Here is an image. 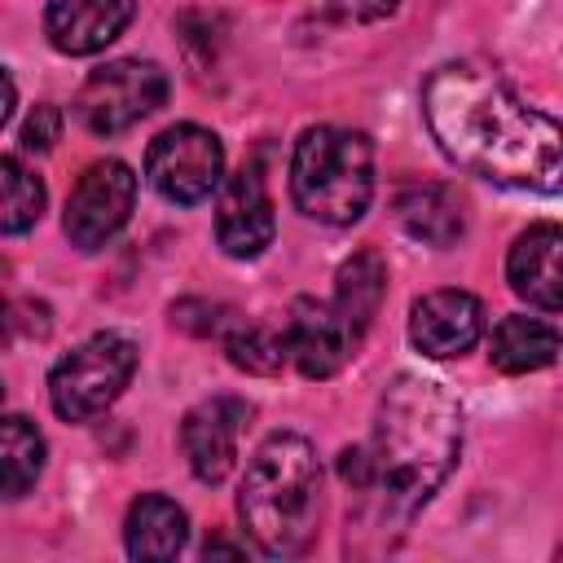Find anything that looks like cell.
<instances>
[{
    "mask_svg": "<svg viewBox=\"0 0 563 563\" xmlns=\"http://www.w3.org/2000/svg\"><path fill=\"white\" fill-rule=\"evenodd\" d=\"M422 119L449 163L528 194L563 189V128L497 70L444 62L422 84Z\"/></svg>",
    "mask_w": 563,
    "mask_h": 563,
    "instance_id": "obj_1",
    "label": "cell"
},
{
    "mask_svg": "<svg viewBox=\"0 0 563 563\" xmlns=\"http://www.w3.org/2000/svg\"><path fill=\"white\" fill-rule=\"evenodd\" d=\"M462 449L457 400L422 374H400L387 383L365 444L343 449L339 475L361 497V519L369 532H405V523L431 501L449 479Z\"/></svg>",
    "mask_w": 563,
    "mask_h": 563,
    "instance_id": "obj_2",
    "label": "cell"
},
{
    "mask_svg": "<svg viewBox=\"0 0 563 563\" xmlns=\"http://www.w3.org/2000/svg\"><path fill=\"white\" fill-rule=\"evenodd\" d=\"M238 515L268 559H290L312 545L321 515V462L303 435L273 431L255 449L238 488Z\"/></svg>",
    "mask_w": 563,
    "mask_h": 563,
    "instance_id": "obj_3",
    "label": "cell"
},
{
    "mask_svg": "<svg viewBox=\"0 0 563 563\" xmlns=\"http://www.w3.org/2000/svg\"><path fill=\"white\" fill-rule=\"evenodd\" d=\"M295 207L321 224H352L374 198V145L365 132L308 128L290 158Z\"/></svg>",
    "mask_w": 563,
    "mask_h": 563,
    "instance_id": "obj_4",
    "label": "cell"
},
{
    "mask_svg": "<svg viewBox=\"0 0 563 563\" xmlns=\"http://www.w3.org/2000/svg\"><path fill=\"white\" fill-rule=\"evenodd\" d=\"M136 374V343L119 330H101L66 352L48 374V400L57 418L88 422L106 413Z\"/></svg>",
    "mask_w": 563,
    "mask_h": 563,
    "instance_id": "obj_5",
    "label": "cell"
},
{
    "mask_svg": "<svg viewBox=\"0 0 563 563\" xmlns=\"http://www.w3.org/2000/svg\"><path fill=\"white\" fill-rule=\"evenodd\" d=\"M163 101H167L163 66L141 62V57H119V62L97 66L84 79V88L75 97V114L88 132L114 136V132H128L132 123H141L145 114H154Z\"/></svg>",
    "mask_w": 563,
    "mask_h": 563,
    "instance_id": "obj_6",
    "label": "cell"
},
{
    "mask_svg": "<svg viewBox=\"0 0 563 563\" xmlns=\"http://www.w3.org/2000/svg\"><path fill=\"white\" fill-rule=\"evenodd\" d=\"M145 176L167 202L194 207L224 185V145L198 123H176L150 141Z\"/></svg>",
    "mask_w": 563,
    "mask_h": 563,
    "instance_id": "obj_7",
    "label": "cell"
},
{
    "mask_svg": "<svg viewBox=\"0 0 563 563\" xmlns=\"http://www.w3.org/2000/svg\"><path fill=\"white\" fill-rule=\"evenodd\" d=\"M132 202H136V176H132V167L123 158H97L75 180V189L66 198L62 229H66V238L79 251H97V246H106L128 224Z\"/></svg>",
    "mask_w": 563,
    "mask_h": 563,
    "instance_id": "obj_8",
    "label": "cell"
},
{
    "mask_svg": "<svg viewBox=\"0 0 563 563\" xmlns=\"http://www.w3.org/2000/svg\"><path fill=\"white\" fill-rule=\"evenodd\" d=\"M479 334H484V303L471 290H431L409 308V343L431 361L471 352Z\"/></svg>",
    "mask_w": 563,
    "mask_h": 563,
    "instance_id": "obj_9",
    "label": "cell"
},
{
    "mask_svg": "<svg viewBox=\"0 0 563 563\" xmlns=\"http://www.w3.org/2000/svg\"><path fill=\"white\" fill-rule=\"evenodd\" d=\"M273 198L264 189V176L255 167H242L224 176L220 198H216V238L224 255L233 260H255L273 242Z\"/></svg>",
    "mask_w": 563,
    "mask_h": 563,
    "instance_id": "obj_10",
    "label": "cell"
},
{
    "mask_svg": "<svg viewBox=\"0 0 563 563\" xmlns=\"http://www.w3.org/2000/svg\"><path fill=\"white\" fill-rule=\"evenodd\" d=\"M246 405L233 400V396H211L202 405H194L180 422V444H185V457H189V471L202 479V484H220L229 471H233V457H238V435H242V422H246Z\"/></svg>",
    "mask_w": 563,
    "mask_h": 563,
    "instance_id": "obj_11",
    "label": "cell"
},
{
    "mask_svg": "<svg viewBox=\"0 0 563 563\" xmlns=\"http://www.w3.org/2000/svg\"><path fill=\"white\" fill-rule=\"evenodd\" d=\"M286 334H290V361L299 365L303 378H330V374H339L343 361L356 347V334L343 321V312L334 303H321V299H308V295L290 303Z\"/></svg>",
    "mask_w": 563,
    "mask_h": 563,
    "instance_id": "obj_12",
    "label": "cell"
},
{
    "mask_svg": "<svg viewBox=\"0 0 563 563\" xmlns=\"http://www.w3.org/2000/svg\"><path fill=\"white\" fill-rule=\"evenodd\" d=\"M506 282L523 303L563 312V224H528L506 255Z\"/></svg>",
    "mask_w": 563,
    "mask_h": 563,
    "instance_id": "obj_13",
    "label": "cell"
},
{
    "mask_svg": "<svg viewBox=\"0 0 563 563\" xmlns=\"http://www.w3.org/2000/svg\"><path fill=\"white\" fill-rule=\"evenodd\" d=\"M132 18H136V0H48L44 31L57 53L88 57L101 53L110 40H119Z\"/></svg>",
    "mask_w": 563,
    "mask_h": 563,
    "instance_id": "obj_14",
    "label": "cell"
},
{
    "mask_svg": "<svg viewBox=\"0 0 563 563\" xmlns=\"http://www.w3.org/2000/svg\"><path fill=\"white\" fill-rule=\"evenodd\" d=\"M189 537V519L185 510L163 497V493H141L128 510V523H123V541H128V554L141 559V563H163V559H176L180 545Z\"/></svg>",
    "mask_w": 563,
    "mask_h": 563,
    "instance_id": "obj_15",
    "label": "cell"
},
{
    "mask_svg": "<svg viewBox=\"0 0 563 563\" xmlns=\"http://www.w3.org/2000/svg\"><path fill=\"white\" fill-rule=\"evenodd\" d=\"M396 220L427 246H453L466 229L462 198L449 185H409V189H400Z\"/></svg>",
    "mask_w": 563,
    "mask_h": 563,
    "instance_id": "obj_16",
    "label": "cell"
},
{
    "mask_svg": "<svg viewBox=\"0 0 563 563\" xmlns=\"http://www.w3.org/2000/svg\"><path fill=\"white\" fill-rule=\"evenodd\" d=\"M559 352H563V334L550 321H537V317H501L497 330H493L488 361L501 374H532V369L554 365Z\"/></svg>",
    "mask_w": 563,
    "mask_h": 563,
    "instance_id": "obj_17",
    "label": "cell"
},
{
    "mask_svg": "<svg viewBox=\"0 0 563 563\" xmlns=\"http://www.w3.org/2000/svg\"><path fill=\"white\" fill-rule=\"evenodd\" d=\"M387 295V264L374 246L356 251L352 260L339 264V290H334V308L343 312V321L352 325V334L361 339L369 330V321L378 317Z\"/></svg>",
    "mask_w": 563,
    "mask_h": 563,
    "instance_id": "obj_18",
    "label": "cell"
},
{
    "mask_svg": "<svg viewBox=\"0 0 563 563\" xmlns=\"http://www.w3.org/2000/svg\"><path fill=\"white\" fill-rule=\"evenodd\" d=\"M224 352L246 374H277L290 361V334L286 325L268 321H233V330L224 334Z\"/></svg>",
    "mask_w": 563,
    "mask_h": 563,
    "instance_id": "obj_19",
    "label": "cell"
},
{
    "mask_svg": "<svg viewBox=\"0 0 563 563\" xmlns=\"http://www.w3.org/2000/svg\"><path fill=\"white\" fill-rule=\"evenodd\" d=\"M44 471V440L40 431L22 418L9 413L0 427V479H4V497H22Z\"/></svg>",
    "mask_w": 563,
    "mask_h": 563,
    "instance_id": "obj_20",
    "label": "cell"
},
{
    "mask_svg": "<svg viewBox=\"0 0 563 563\" xmlns=\"http://www.w3.org/2000/svg\"><path fill=\"white\" fill-rule=\"evenodd\" d=\"M44 211V185L35 172H26L13 154L0 158V229L13 238V233H26Z\"/></svg>",
    "mask_w": 563,
    "mask_h": 563,
    "instance_id": "obj_21",
    "label": "cell"
},
{
    "mask_svg": "<svg viewBox=\"0 0 563 563\" xmlns=\"http://www.w3.org/2000/svg\"><path fill=\"white\" fill-rule=\"evenodd\" d=\"M57 136H62V110L57 106H35L31 119H26V128H22V145L35 150V154H44V150H53Z\"/></svg>",
    "mask_w": 563,
    "mask_h": 563,
    "instance_id": "obj_22",
    "label": "cell"
},
{
    "mask_svg": "<svg viewBox=\"0 0 563 563\" xmlns=\"http://www.w3.org/2000/svg\"><path fill=\"white\" fill-rule=\"evenodd\" d=\"M343 22H383L396 13V0H330Z\"/></svg>",
    "mask_w": 563,
    "mask_h": 563,
    "instance_id": "obj_23",
    "label": "cell"
}]
</instances>
